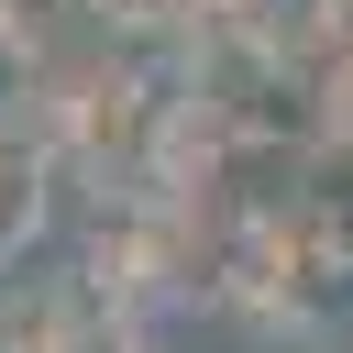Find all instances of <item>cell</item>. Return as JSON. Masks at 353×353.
Listing matches in <instances>:
<instances>
[]
</instances>
